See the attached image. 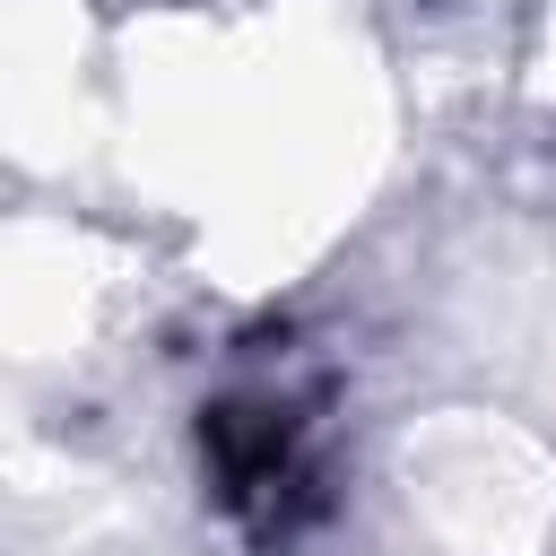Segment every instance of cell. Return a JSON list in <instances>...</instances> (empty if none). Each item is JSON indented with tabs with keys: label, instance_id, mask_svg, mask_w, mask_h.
<instances>
[{
	"label": "cell",
	"instance_id": "obj_1",
	"mask_svg": "<svg viewBox=\"0 0 556 556\" xmlns=\"http://www.w3.org/2000/svg\"><path fill=\"white\" fill-rule=\"evenodd\" d=\"M200 452H208V478H217V504L261 530V539H287L295 521L321 513V460H313V417L304 400H217L200 417Z\"/></svg>",
	"mask_w": 556,
	"mask_h": 556
}]
</instances>
